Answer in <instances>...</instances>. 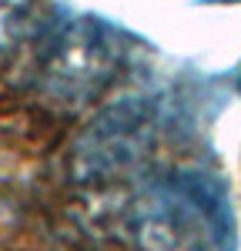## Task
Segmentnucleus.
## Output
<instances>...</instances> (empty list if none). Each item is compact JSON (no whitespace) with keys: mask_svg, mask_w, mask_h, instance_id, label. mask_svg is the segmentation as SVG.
I'll list each match as a JSON object with an SVG mask.
<instances>
[{"mask_svg":"<svg viewBox=\"0 0 241 251\" xmlns=\"http://www.w3.org/2000/svg\"><path fill=\"white\" fill-rule=\"evenodd\" d=\"M127 225L141 251H235V211L224 181L174 171L134 198Z\"/></svg>","mask_w":241,"mask_h":251,"instance_id":"1","label":"nucleus"},{"mask_svg":"<svg viewBox=\"0 0 241 251\" xmlns=\"http://www.w3.org/2000/svg\"><path fill=\"white\" fill-rule=\"evenodd\" d=\"M231 84H235V94L241 97V64L235 67V71H231Z\"/></svg>","mask_w":241,"mask_h":251,"instance_id":"4","label":"nucleus"},{"mask_svg":"<svg viewBox=\"0 0 241 251\" xmlns=\"http://www.w3.org/2000/svg\"><path fill=\"white\" fill-rule=\"evenodd\" d=\"M120 64L118 30L94 17H54L40 37L37 74L47 94L87 100L104 91Z\"/></svg>","mask_w":241,"mask_h":251,"instance_id":"2","label":"nucleus"},{"mask_svg":"<svg viewBox=\"0 0 241 251\" xmlns=\"http://www.w3.org/2000/svg\"><path fill=\"white\" fill-rule=\"evenodd\" d=\"M194 3H241V0H194Z\"/></svg>","mask_w":241,"mask_h":251,"instance_id":"5","label":"nucleus"},{"mask_svg":"<svg viewBox=\"0 0 241 251\" xmlns=\"http://www.w3.org/2000/svg\"><path fill=\"white\" fill-rule=\"evenodd\" d=\"M158 137V104L151 97H120L80 131L71 171L77 181H118L151 154Z\"/></svg>","mask_w":241,"mask_h":251,"instance_id":"3","label":"nucleus"}]
</instances>
